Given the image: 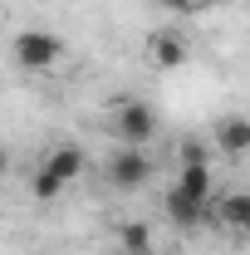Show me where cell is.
<instances>
[{"instance_id": "1", "label": "cell", "mask_w": 250, "mask_h": 255, "mask_svg": "<svg viewBox=\"0 0 250 255\" xmlns=\"http://www.w3.org/2000/svg\"><path fill=\"white\" fill-rule=\"evenodd\" d=\"M10 54L20 69H30V74H44V69H54L64 59V39L49 30H20L15 34V44H10Z\"/></svg>"}, {"instance_id": "2", "label": "cell", "mask_w": 250, "mask_h": 255, "mask_svg": "<svg viewBox=\"0 0 250 255\" xmlns=\"http://www.w3.org/2000/svg\"><path fill=\"white\" fill-rule=\"evenodd\" d=\"M108 182L118 191H137V187H147V177H152V157H147V147H123L118 142V152L108 157Z\"/></svg>"}, {"instance_id": "3", "label": "cell", "mask_w": 250, "mask_h": 255, "mask_svg": "<svg viewBox=\"0 0 250 255\" xmlns=\"http://www.w3.org/2000/svg\"><path fill=\"white\" fill-rule=\"evenodd\" d=\"M152 132H157V113L147 108V103H137V98L113 113V137H118L123 147H147Z\"/></svg>"}, {"instance_id": "4", "label": "cell", "mask_w": 250, "mask_h": 255, "mask_svg": "<svg viewBox=\"0 0 250 255\" xmlns=\"http://www.w3.org/2000/svg\"><path fill=\"white\" fill-rule=\"evenodd\" d=\"M191 54V39L177 25H157L152 34H147V64L152 69H182Z\"/></svg>"}, {"instance_id": "5", "label": "cell", "mask_w": 250, "mask_h": 255, "mask_svg": "<svg viewBox=\"0 0 250 255\" xmlns=\"http://www.w3.org/2000/svg\"><path fill=\"white\" fill-rule=\"evenodd\" d=\"M206 226H226L231 236H246L250 231V196L246 191H226V196H211V211H206Z\"/></svg>"}, {"instance_id": "6", "label": "cell", "mask_w": 250, "mask_h": 255, "mask_svg": "<svg viewBox=\"0 0 250 255\" xmlns=\"http://www.w3.org/2000/svg\"><path fill=\"white\" fill-rule=\"evenodd\" d=\"M172 191H182V196L196 201V206H211V196H216L211 162H182V167H177V177H172Z\"/></svg>"}, {"instance_id": "7", "label": "cell", "mask_w": 250, "mask_h": 255, "mask_svg": "<svg viewBox=\"0 0 250 255\" xmlns=\"http://www.w3.org/2000/svg\"><path fill=\"white\" fill-rule=\"evenodd\" d=\"M84 167H89L84 147L64 142V147H54V152H44V162H39L34 172H44V177H54L59 187H69V182H79V177H84Z\"/></svg>"}, {"instance_id": "8", "label": "cell", "mask_w": 250, "mask_h": 255, "mask_svg": "<svg viewBox=\"0 0 250 255\" xmlns=\"http://www.w3.org/2000/svg\"><path fill=\"white\" fill-rule=\"evenodd\" d=\"M211 137H216V147L226 152V157H246V147H250V123L241 118V113H231V118H221V123L211 128Z\"/></svg>"}, {"instance_id": "9", "label": "cell", "mask_w": 250, "mask_h": 255, "mask_svg": "<svg viewBox=\"0 0 250 255\" xmlns=\"http://www.w3.org/2000/svg\"><path fill=\"white\" fill-rule=\"evenodd\" d=\"M118 251L123 255H152V231H147L142 221L118 226Z\"/></svg>"}, {"instance_id": "10", "label": "cell", "mask_w": 250, "mask_h": 255, "mask_svg": "<svg viewBox=\"0 0 250 255\" xmlns=\"http://www.w3.org/2000/svg\"><path fill=\"white\" fill-rule=\"evenodd\" d=\"M182 162H211V147L196 142V137H187V142L177 147V167H182Z\"/></svg>"}, {"instance_id": "11", "label": "cell", "mask_w": 250, "mask_h": 255, "mask_svg": "<svg viewBox=\"0 0 250 255\" xmlns=\"http://www.w3.org/2000/svg\"><path fill=\"white\" fill-rule=\"evenodd\" d=\"M30 191H34V201H54V196H59V182H54V177H44V172H34V182H30Z\"/></svg>"}, {"instance_id": "12", "label": "cell", "mask_w": 250, "mask_h": 255, "mask_svg": "<svg viewBox=\"0 0 250 255\" xmlns=\"http://www.w3.org/2000/svg\"><path fill=\"white\" fill-rule=\"evenodd\" d=\"M157 5H162V10H172V15H191L201 0H157Z\"/></svg>"}, {"instance_id": "13", "label": "cell", "mask_w": 250, "mask_h": 255, "mask_svg": "<svg viewBox=\"0 0 250 255\" xmlns=\"http://www.w3.org/2000/svg\"><path fill=\"white\" fill-rule=\"evenodd\" d=\"M5 172H10V152L0 147V177H5Z\"/></svg>"}]
</instances>
